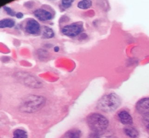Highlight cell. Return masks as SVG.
Segmentation results:
<instances>
[{"mask_svg": "<svg viewBox=\"0 0 149 138\" xmlns=\"http://www.w3.org/2000/svg\"><path fill=\"white\" fill-rule=\"evenodd\" d=\"M15 22L13 19H3L0 21V28H13L15 26Z\"/></svg>", "mask_w": 149, "mask_h": 138, "instance_id": "cell-11", "label": "cell"}, {"mask_svg": "<svg viewBox=\"0 0 149 138\" xmlns=\"http://www.w3.org/2000/svg\"><path fill=\"white\" fill-rule=\"evenodd\" d=\"M61 31L62 33L69 37H76L83 31V23L80 21L72 23L63 27Z\"/></svg>", "mask_w": 149, "mask_h": 138, "instance_id": "cell-4", "label": "cell"}, {"mask_svg": "<svg viewBox=\"0 0 149 138\" xmlns=\"http://www.w3.org/2000/svg\"><path fill=\"white\" fill-rule=\"evenodd\" d=\"M121 101L119 95L111 92L103 96L98 101L97 107L101 111L105 112H111L116 110L120 106Z\"/></svg>", "mask_w": 149, "mask_h": 138, "instance_id": "cell-1", "label": "cell"}, {"mask_svg": "<svg viewBox=\"0 0 149 138\" xmlns=\"http://www.w3.org/2000/svg\"><path fill=\"white\" fill-rule=\"evenodd\" d=\"M45 99L42 96L29 95L24 99L21 104L20 108L24 112H33L38 110L44 106Z\"/></svg>", "mask_w": 149, "mask_h": 138, "instance_id": "cell-3", "label": "cell"}, {"mask_svg": "<svg viewBox=\"0 0 149 138\" xmlns=\"http://www.w3.org/2000/svg\"><path fill=\"white\" fill-rule=\"evenodd\" d=\"M62 6L64 7L65 8H68L72 6V3L74 2L73 0H63L61 1Z\"/></svg>", "mask_w": 149, "mask_h": 138, "instance_id": "cell-16", "label": "cell"}, {"mask_svg": "<svg viewBox=\"0 0 149 138\" xmlns=\"http://www.w3.org/2000/svg\"><path fill=\"white\" fill-rule=\"evenodd\" d=\"M124 132L130 138H137L139 137V132L133 127H126L124 128Z\"/></svg>", "mask_w": 149, "mask_h": 138, "instance_id": "cell-10", "label": "cell"}, {"mask_svg": "<svg viewBox=\"0 0 149 138\" xmlns=\"http://www.w3.org/2000/svg\"><path fill=\"white\" fill-rule=\"evenodd\" d=\"M3 8H4L5 11H6L7 13L9 14V15H10V16H15L16 15V13L14 12V10H13L12 9L9 8V7L4 6L3 7Z\"/></svg>", "mask_w": 149, "mask_h": 138, "instance_id": "cell-18", "label": "cell"}, {"mask_svg": "<svg viewBox=\"0 0 149 138\" xmlns=\"http://www.w3.org/2000/svg\"><path fill=\"white\" fill-rule=\"evenodd\" d=\"M54 51H55V52L59 51V47L58 46H55V47H54Z\"/></svg>", "mask_w": 149, "mask_h": 138, "instance_id": "cell-20", "label": "cell"}, {"mask_svg": "<svg viewBox=\"0 0 149 138\" xmlns=\"http://www.w3.org/2000/svg\"><path fill=\"white\" fill-rule=\"evenodd\" d=\"M136 110L142 115L149 114V97H144L139 99L136 104Z\"/></svg>", "mask_w": 149, "mask_h": 138, "instance_id": "cell-6", "label": "cell"}, {"mask_svg": "<svg viewBox=\"0 0 149 138\" xmlns=\"http://www.w3.org/2000/svg\"><path fill=\"white\" fill-rule=\"evenodd\" d=\"M142 121L143 124L146 126V128L149 130V114H147V115H144L143 116Z\"/></svg>", "mask_w": 149, "mask_h": 138, "instance_id": "cell-17", "label": "cell"}, {"mask_svg": "<svg viewBox=\"0 0 149 138\" xmlns=\"http://www.w3.org/2000/svg\"><path fill=\"white\" fill-rule=\"evenodd\" d=\"M92 1L90 0H82V1H80L78 3L77 6L78 8L80 9H82V10H86V9L90 8L92 6Z\"/></svg>", "mask_w": 149, "mask_h": 138, "instance_id": "cell-13", "label": "cell"}, {"mask_svg": "<svg viewBox=\"0 0 149 138\" xmlns=\"http://www.w3.org/2000/svg\"><path fill=\"white\" fill-rule=\"evenodd\" d=\"M25 30L30 34H38L41 32L40 25L36 19H29L25 25Z\"/></svg>", "mask_w": 149, "mask_h": 138, "instance_id": "cell-5", "label": "cell"}, {"mask_svg": "<svg viewBox=\"0 0 149 138\" xmlns=\"http://www.w3.org/2000/svg\"><path fill=\"white\" fill-rule=\"evenodd\" d=\"M118 117L120 121L123 125H131L133 123L132 116L126 110H121L118 113Z\"/></svg>", "mask_w": 149, "mask_h": 138, "instance_id": "cell-8", "label": "cell"}, {"mask_svg": "<svg viewBox=\"0 0 149 138\" xmlns=\"http://www.w3.org/2000/svg\"><path fill=\"white\" fill-rule=\"evenodd\" d=\"M33 14L35 17L41 21H49L53 18V14L52 12L42 8H39L33 12Z\"/></svg>", "mask_w": 149, "mask_h": 138, "instance_id": "cell-7", "label": "cell"}, {"mask_svg": "<svg viewBox=\"0 0 149 138\" xmlns=\"http://www.w3.org/2000/svg\"><path fill=\"white\" fill-rule=\"evenodd\" d=\"M16 17L17 18H18V19H22V18L23 17V16H24V14L22 13V12H17V13H16Z\"/></svg>", "mask_w": 149, "mask_h": 138, "instance_id": "cell-19", "label": "cell"}, {"mask_svg": "<svg viewBox=\"0 0 149 138\" xmlns=\"http://www.w3.org/2000/svg\"><path fill=\"white\" fill-rule=\"evenodd\" d=\"M13 138H28V134L24 130L16 129L13 132Z\"/></svg>", "mask_w": 149, "mask_h": 138, "instance_id": "cell-14", "label": "cell"}, {"mask_svg": "<svg viewBox=\"0 0 149 138\" xmlns=\"http://www.w3.org/2000/svg\"><path fill=\"white\" fill-rule=\"evenodd\" d=\"M86 121L89 128L94 132L105 131L109 125L108 119L102 114L97 112L90 113L87 117Z\"/></svg>", "mask_w": 149, "mask_h": 138, "instance_id": "cell-2", "label": "cell"}, {"mask_svg": "<svg viewBox=\"0 0 149 138\" xmlns=\"http://www.w3.org/2000/svg\"><path fill=\"white\" fill-rule=\"evenodd\" d=\"M89 138H112V136L105 131L101 132H93V133L90 134Z\"/></svg>", "mask_w": 149, "mask_h": 138, "instance_id": "cell-12", "label": "cell"}, {"mask_svg": "<svg viewBox=\"0 0 149 138\" xmlns=\"http://www.w3.org/2000/svg\"><path fill=\"white\" fill-rule=\"evenodd\" d=\"M67 137L69 138H81V131L79 129H72L67 132Z\"/></svg>", "mask_w": 149, "mask_h": 138, "instance_id": "cell-15", "label": "cell"}, {"mask_svg": "<svg viewBox=\"0 0 149 138\" xmlns=\"http://www.w3.org/2000/svg\"><path fill=\"white\" fill-rule=\"evenodd\" d=\"M41 34L43 38L45 39H51L55 35L54 30L48 26H42L41 28Z\"/></svg>", "mask_w": 149, "mask_h": 138, "instance_id": "cell-9", "label": "cell"}]
</instances>
